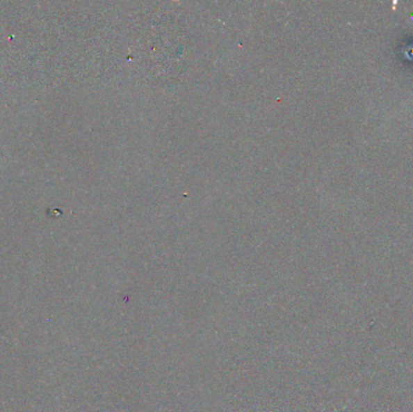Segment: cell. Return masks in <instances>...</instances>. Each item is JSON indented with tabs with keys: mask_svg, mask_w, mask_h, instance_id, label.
Wrapping results in <instances>:
<instances>
[]
</instances>
